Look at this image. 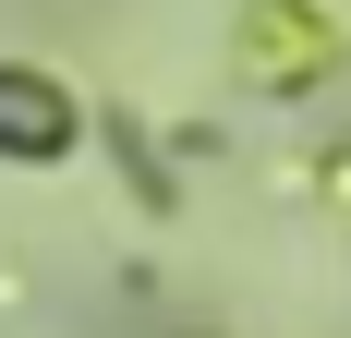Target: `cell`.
<instances>
[{
	"label": "cell",
	"mask_w": 351,
	"mask_h": 338,
	"mask_svg": "<svg viewBox=\"0 0 351 338\" xmlns=\"http://www.w3.org/2000/svg\"><path fill=\"white\" fill-rule=\"evenodd\" d=\"M73 133V109L36 85V73H0V145H25V157H49V145Z\"/></svg>",
	"instance_id": "1"
}]
</instances>
